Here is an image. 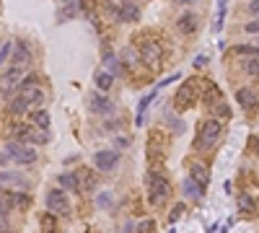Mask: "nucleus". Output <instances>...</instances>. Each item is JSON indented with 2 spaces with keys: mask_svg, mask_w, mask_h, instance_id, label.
Listing matches in <instances>:
<instances>
[{
  "mask_svg": "<svg viewBox=\"0 0 259 233\" xmlns=\"http://www.w3.org/2000/svg\"><path fill=\"white\" fill-rule=\"evenodd\" d=\"M220 135H223V124H220L218 119H207V122H202L200 132H197L194 148H197V150H210L212 145H218Z\"/></svg>",
  "mask_w": 259,
  "mask_h": 233,
  "instance_id": "f257e3e1",
  "label": "nucleus"
},
{
  "mask_svg": "<svg viewBox=\"0 0 259 233\" xmlns=\"http://www.w3.org/2000/svg\"><path fill=\"white\" fill-rule=\"evenodd\" d=\"M148 184H150V202H153V205H158V202L171 197V181L163 174H150Z\"/></svg>",
  "mask_w": 259,
  "mask_h": 233,
  "instance_id": "f03ea898",
  "label": "nucleus"
},
{
  "mask_svg": "<svg viewBox=\"0 0 259 233\" xmlns=\"http://www.w3.org/2000/svg\"><path fill=\"white\" fill-rule=\"evenodd\" d=\"M44 202H47V210L52 215H68L70 212V199H68V194L63 189H50Z\"/></svg>",
  "mask_w": 259,
  "mask_h": 233,
  "instance_id": "7ed1b4c3",
  "label": "nucleus"
},
{
  "mask_svg": "<svg viewBox=\"0 0 259 233\" xmlns=\"http://www.w3.org/2000/svg\"><path fill=\"white\" fill-rule=\"evenodd\" d=\"M197 93H200V91H197V83L194 81H184V86H181L176 91V96H174V106L184 112V109H189L197 101Z\"/></svg>",
  "mask_w": 259,
  "mask_h": 233,
  "instance_id": "20e7f679",
  "label": "nucleus"
},
{
  "mask_svg": "<svg viewBox=\"0 0 259 233\" xmlns=\"http://www.w3.org/2000/svg\"><path fill=\"white\" fill-rule=\"evenodd\" d=\"M21 78H24V68H19V65H11V68L3 73V75H0V93H3V96H8L11 91H19Z\"/></svg>",
  "mask_w": 259,
  "mask_h": 233,
  "instance_id": "39448f33",
  "label": "nucleus"
},
{
  "mask_svg": "<svg viewBox=\"0 0 259 233\" xmlns=\"http://www.w3.org/2000/svg\"><path fill=\"white\" fill-rule=\"evenodd\" d=\"M6 150H8V155L16 163H21V166H29V163H34L37 161V150L34 148H29V145H19V143H8L6 145Z\"/></svg>",
  "mask_w": 259,
  "mask_h": 233,
  "instance_id": "423d86ee",
  "label": "nucleus"
},
{
  "mask_svg": "<svg viewBox=\"0 0 259 233\" xmlns=\"http://www.w3.org/2000/svg\"><path fill=\"white\" fill-rule=\"evenodd\" d=\"M140 60L145 62L148 68H156L161 62V44L158 42H145L140 47Z\"/></svg>",
  "mask_w": 259,
  "mask_h": 233,
  "instance_id": "0eeeda50",
  "label": "nucleus"
},
{
  "mask_svg": "<svg viewBox=\"0 0 259 233\" xmlns=\"http://www.w3.org/2000/svg\"><path fill=\"white\" fill-rule=\"evenodd\" d=\"M117 163H119V153L117 150H99L94 155V166L99 171H114Z\"/></svg>",
  "mask_w": 259,
  "mask_h": 233,
  "instance_id": "6e6552de",
  "label": "nucleus"
},
{
  "mask_svg": "<svg viewBox=\"0 0 259 233\" xmlns=\"http://www.w3.org/2000/svg\"><path fill=\"white\" fill-rule=\"evenodd\" d=\"M91 112H94V114H101V117L114 114V101L106 99L104 93H96V96L91 99Z\"/></svg>",
  "mask_w": 259,
  "mask_h": 233,
  "instance_id": "1a4fd4ad",
  "label": "nucleus"
},
{
  "mask_svg": "<svg viewBox=\"0 0 259 233\" xmlns=\"http://www.w3.org/2000/svg\"><path fill=\"white\" fill-rule=\"evenodd\" d=\"M29 62H32V50H29V44L21 39L13 44V65H19V68H26Z\"/></svg>",
  "mask_w": 259,
  "mask_h": 233,
  "instance_id": "9d476101",
  "label": "nucleus"
},
{
  "mask_svg": "<svg viewBox=\"0 0 259 233\" xmlns=\"http://www.w3.org/2000/svg\"><path fill=\"white\" fill-rule=\"evenodd\" d=\"M236 101H238V106L241 109H254L256 104H259V93L254 91V88H238L236 91Z\"/></svg>",
  "mask_w": 259,
  "mask_h": 233,
  "instance_id": "9b49d317",
  "label": "nucleus"
},
{
  "mask_svg": "<svg viewBox=\"0 0 259 233\" xmlns=\"http://www.w3.org/2000/svg\"><path fill=\"white\" fill-rule=\"evenodd\" d=\"M8 112H11L13 117H24V114H32V101H29L26 96H21V93H19V96L13 99L11 104H8Z\"/></svg>",
  "mask_w": 259,
  "mask_h": 233,
  "instance_id": "f8f14e48",
  "label": "nucleus"
},
{
  "mask_svg": "<svg viewBox=\"0 0 259 233\" xmlns=\"http://www.w3.org/2000/svg\"><path fill=\"white\" fill-rule=\"evenodd\" d=\"M176 29H179L184 37L194 34V31H197V16H194V13H184V16H179V19H176Z\"/></svg>",
  "mask_w": 259,
  "mask_h": 233,
  "instance_id": "ddd939ff",
  "label": "nucleus"
},
{
  "mask_svg": "<svg viewBox=\"0 0 259 233\" xmlns=\"http://www.w3.org/2000/svg\"><path fill=\"white\" fill-rule=\"evenodd\" d=\"M181 189H184V194H187L189 199H200V197H202V192H205V186H202L200 181H194L192 176H187V179H184V184H181Z\"/></svg>",
  "mask_w": 259,
  "mask_h": 233,
  "instance_id": "4468645a",
  "label": "nucleus"
},
{
  "mask_svg": "<svg viewBox=\"0 0 259 233\" xmlns=\"http://www.w3.org/2000/svg\"><path fill=\"white\" fill-rule=\"evenodd\" d=\"M94 186H96V176L91 174V171H78V192L88 194V192H94Z\"/></svg>",
  "mask_w": 259,
  "mask_h": 233,
  "instance_id": "2eb2a0df",
  "label": "nucleus"
},
{
  "mask_svg": "<svg viewBox=\"0 0 259 233\" xmlns=\"http://www.w3.org/2000/svg\"><path fill=\"white\" fill-rule=\"evenodd\" d=\"M19 93L32 101V106H39V104L44 101V91H42L37 83H34V86H29V88H24V91H19Z\"/></svg>",
  "mask_w": 259,
  "mask_h": 233,
  "instance_id": "dca6fc26",
  "label": "nucleus"
},
{
  "mask_svg": "<svg viewBox=\"0 0 259 233\" xmlns=\"http://www.w3.org/2000/svg\"><path fill=\"white\" fill-rule=\"evenodd\" d=\"M189 176H192L194 181H200L202 186H207V181H210V174H207V168H205L202 163H192V168H189Z\"/></svg>",
  "mask_w": 259,
  "mask_h": 233,
  "instance_id": "f3484780",
  "label": "nucleus"
},
{
  "mask_svg": "<svg viewBox=\"0 0 259 233\" xmlns=\"http://www.w3.org/2000/svg\"><path fill=\"white\" fill-rule=\"evenodd\" d=\"M238 65H241V70H243V73H249V75H259V55H254V57H241V60H238Z\"/></svg>",
  "mask_w": 259,
  "mask_h": 233,
  "instance_id": "a211bd4d",
  "label": "nucleus"
},
{
  "mask_svg": "<svg viewBox=\"0 0 259 233\" xmlns=\"http://www.w3.org/2000/svg\"><path fill=\"white\" fill-rule=\"evenodd\" d=\"M32 122L37 124V127H39L42 132H47V130H50V114L44 112V109H34V112H32Z\"/></svg>",
  "mask_w": 259,
  "mask_h": 233,
  "instance_id": "6ab92c4d",
  "label": "nucleus"
},
{
  "mask_svg": "<svg viewBox=\"0 0 259 233\" xmlns=\"http://www.w3.org/2000/svg\"><path fill=\"white\" fill-rule=\"evenodd\" d=\"M119 19H122V21H138V19H140V11H138V6L125 3V6L119 8Z\"/></svg>",
  "mask_w": 259,
  "mask_h": 233,
  "instance_id": "aec40b11",
  "label": "nucleus"
},
{
  "mask_svg": "<svg viewBox=\"0 0 259 233\" xmlns=\"http://www.w3.org/2000/svg\"><path fill=\"white\" fill-rule=\"evenodd\" d=\"M156 96H158V88H156V91H150L148 96H143V99H140V104H138V119H135V122H138V124H143V117H145V109H148V104L153 101Z\"/></svg>",
  "mask_w": 259,
  "mask_h": 233,
  "instance_id": "412c9836",
  "label": "nucleus"
},
{
  "mask_svg": "<svg viewBox=\"0 0 259 233\" xmlns=\"http://www.w3.org/2000/svg\"><path fill=\"white\" fill-rule=\"evenodd\" d=\"M60 186H65L70 192H78V174H60Z\"/></svg>",
  "mask_w": 259,
  "mask_h": 233,
  "instance_id": "4be33fe9",
  "label": "nucleus"
},
{
  "mask_svg": "<svg viewBox=\"0 0 259 233\" xmlns=\"http://www.w3.org/2000/svg\"><path fill=\"white\" fill-rule=\"evenodd\" d=\"M0 184H11V186H26V179L11 174V171H0Z\"/></svg>",
  "mask_w": 259,
  "mask_h": 233,
  "instance_id": "5701e85b",
  "label": "nucleus"
},
{
  "mask_svg": "<svg viewBox=\"0 0 259 233\" xmlns=\"http://www.w3.org/2000/svg\"><path fill=\"white\" fill-rule=\"evenodd\" d=\"M11 207H13V192H3V189H0V217H6Z\"/></svg>",
  "mask_w": 259,
  "mask_h": 233,
  "instance_id": "b1692460",
  "label": "nucleus"
},
{
  "mask_svg": "<svg viewBox=\"0 0 259 233\" xmlns=\"http://www.w3.org/2000/svg\"><path fill=\"white\" fill-rule=\"evenodd\" d=\"M96 86H99V91H109L114 86V75L112 73H96Z\"/></svg>",
  "mask_w": 259,
  "mask_h": 233,
  "instance_id": "393cba45",
  "label": "nucleus"
},
{
  "mask_svg": "<svg viewBox=\"0 0 259 233\" xmlns=\"http://www.w3.org/2000/svg\"><path fill=\"white\" fill-rule=\"evenodd\" d=\"M233 52H236L238 57H254V55H259V47H251V44H236Z\"/></svg>",
  "mask_w": 259,
  "mask_h": 233,
  "instance_id": "a878e982",
  "label": "nucleus"
},
{
  "mask_svg": "<svg viewBox=\"0 0 259 233\" xmlns=\"http://www.w3.org/2000/svg\"><path fill=\"white\" fill-rule=\"evenodd\" d=\"M104 65H106V73H112V75H119V70H122V65H119V60L109 52L104 57Z\"/></svg>",
  "mask_w": 259,
  "mask_h": 233,
  "instance_id": "bb28decb",
  "label": "nucleus"
},
{
  "mask_svg": "<svg viewBox=\"0 0 259 233\" xmlns=\"http://www.w3.org/2000/svg\"><path fill=\"white\" fill-rule=\"evenodd\" d=\"M223 21H225V0H218V16H215V21H212V29L220 31Z\"/></svg>",
  "mask_w": 259,
  "mask_h": 233,
  "instance_id": "cd10ccee",
  "label": "nucleus"
},
{
  "mask_svg": "<svg viewBox=\"0 0 259 233\" xmlns=\"http://www.w3.org/2000/svg\"><path fill=\"white\" fill-rule=\"evenodd\" d=\"M251 210H254V202H251V197H249V194H241V197H238V212L249 215Z\"/></svg>",
  "mask_w": 259,
  "mask_h": 233,
  "instance_id": "c85d7f7f",
  "label": "nucleus"
},
{
  "mask_svg": "<svg viewBox=\"0 0 259 233\" xmlns=\"http://www.w3.org/2000/svg\"><path fill=\"white\" fill-rule=\"evenodd\" d=\"M96 205H99V207H109V205H112V192H101V194L96 197Z\"/></svg>",
  "mask_w": 259,
  "mask_h": 233,
  "instance_id": "c756f323",
  "label": "nucleus"
},
{
  "mask_svg": "<svg viewBox=\"0 0 259 233\" xmlns=\"http://www.w3.org/2000/svg\"><path fill=\"white\" fill-rule=\"evenodd\" d=\"M101 6H104V11L109 13V16H114V19H119V8L112 3V0H101Z\"/></svg>",
  "mask_w": 259,
  "mask_h": 233,
  "instance_id": "7c9ffc66",
  "label": "nucleus"
},
{
  "mask_svg": "<svg viewBox=\"0 0 259 233\" xmlns=\"http://www.w3.org/2000/svg\"><path fill=\"white\" fill-rule=\"evenodd\" d=\"M8 55H13V44H11V42H6L3 47H0V65L8 60Z\"/></svg>",
  "mask_w": 259,
  "mask_h": 233,
  "instance_id": "2f4dec72",
  "label": "nucleus"
},
{
  "mask_svg": "<svg viewBox=\"0 0 259 233\" xmlns=\"http://www.w3.org/2000/svg\"><path fill=\"white\" fill-rule=\"evenodd\" d=\"M181 215H184V205H176V207H171V215H169V220H171V223H176Z\"/></svg>",
  "mask_w": 259,
  "mask_h": 233,
  "instance_id": "473e14b6",
  "label": "nucleus"
},
{
  "mask_svg": "<svg viewBox=\"0 0 259 233\" xmlns=\"http://www.w3.org/2000/svg\"><path fill=\"white\" fill-rule=\"evenodd\" d=\"M243 31H246V34H254V37H259V19H254L251 24H246V26H243Z\"/></svg>",
  "mask_w": 259,
  "mask_h": 233,
  "instance_id": "72a5a7b5",
  "label": "nucleus"
},
{
  "mask_svg": "<svg viewBox=\"0 0 259 233\" xmlns=\"http://www.w3.org/2000/svg\"><path fill=\"white\" fill-rule=\"evenodd\" d=\"M246 13H251L254 19H259V0H251V3L246 6Z\"/></svg>",
  "mask_w": 259,
  "mask_h": 233,
  "instance_id": "f704fd0d",
  "label": "nucleus"
},
{
  "mask_svg": "<svg viewBox=\"0 0 259 233\" xmlns=\"http://www.w3.org/2000/svg\"><path fill=\"white\" fill-rule=\"evenodd\" d=\"M153 228H156V223H153V220H145V223H140V225H138V233H150Z\"/></svg>",
  "mask_w": 259,
  "mask_h": 233,
  "instance_id": "c9c22d12",
  "label": "nucleus"
},
{
  "mask_svg": "<svg viewBox=\"0 0 259 233\" xmlns=\"http://www.w3.org/2000/svg\"><path fill=\"white\" fill-rule=\"evenodd\" d=\"M42 225L44 230H55V220H50V215H42Z\"/></svg>",
  "mask_w": 259,
  "mask_h": 233,
  "instance_id": "e433bc0d",
  "label": "nucleus"
},
{
  "mask_svg": "<svg viewBox=\"0 0 259 233\" xmlns=\"http://www.w3.org/2000/svg\"><path fill=\"white\" fill-rule=\"evenodd\" d=\"M78 6H81L78 0H63V8H68V11H75Z\"/></svg>",
  "mask_w": 259,
  "mask_h": 233,
  "instance_id": "4c0bfd02",
  "label": "nucleus"
},
{
  "mask_svg": "<svg viewBox=\"0 0 259 233\" xmlns=\"http://www.w3.org/2000/svg\"><path fill=\"white\" fill-rule=\"evenodd\" d=\"M205 62H207L205 57H194V68H202V65H205Z\"/></svg>",
  "mask_w": 259,
  "mask_h": 233,
  "instance_id": "58836bf2",
  "label": "nucleus"
},
{
  "mask_svg": "<svg viewBox=\"0 0 259 233\" xmlns=\"http://www.w3.org/2000/svg\"><path fill=\"white\" fill-rule=\"evenodd\" d=\"M130 230H132V223H127V225H125V230H122V233H130Z\"/></svg>",
  "mask_w": 259,
  "mask_h": 233,
  "instance_id": "ea45409f",
  "label": "nucleus"
},
{
  "mask_svg": "<svg viewBox=\"0 0 259 233\" xmlns=\"http://www.w3.org/2000/svg\"><path fill=\"white\" fill-rule=\"evenodd\" d=\"M254 148H256V153H259V137L254 140Z\"/></svg>",
  "mask_w": 259,
  "mask_h": 233,
  "instance_id": "a19ab883",
  "label": "nucleus"
},
{
  "mask_svg": "<svg viewBox=\"0 0 259 233\" xmlns=\"http://www.w3.org/2000/svg\"><path fill=\"white\" fill-rule=\"evenodd\" d=\"M176 3H194V0H176Z\"/></svg>",
  "mask_w": 259,
  "mask_h": 233,
  "instance_id": "79ce46f5",
  "label": "nucleus"
},
{
  "mask_svg": "<svg viewBox=\"0 0 259 233\" xmlns=\"http://www.w3.org/2000/svg\"><path fill=\"white\" fill-rule=\"evenodd\" d=\"M0 233H13V230H8V228H3V230H0Z\"/></svg>",
  "mask_w": 259,
  "mask_h": 233,
  "instance_id": "37998d69",
  "label": "nucleus"
}]
</instances>
